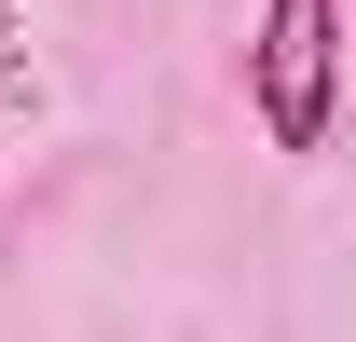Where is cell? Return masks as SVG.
I'll return each mask as SVG.
<instances>
[{"instance_id":"cell-1","label":"cell","mask_w":356,"mask_h":342,"mask_svg":"<svg viewBox=\"0 0 356 342\" xmlns=\"http://www.w3.org/2000/svg\"><path fill=\"white\" fill-rule=\"evenodd\" d=\"M247 110H261L274 151H329V124H343V0H261Z\"/></svg>"}]
</instances>
